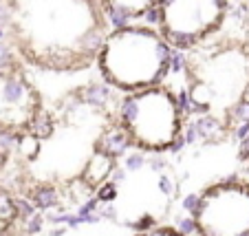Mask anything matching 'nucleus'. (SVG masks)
Returning <instances> with one entry per match:
<instances>
[{
	"mask_svg": "<svg viewBox=\"0 0 249 236\" xmlns=\"http://www.w3.org/2000/svg\"><path fill=\"white\" fill-rule=\"evenodd\" d=\"M148 163H150V168H152L155 172L165 170V165H168V163H165V159H159V157H152V159L148 161Z\"/></svg>",
	"mask_w": 249,
	"mask_h": 236,
	"instance_id": "obj_23",
	"label": "nucleus"
},
{
	"mask_svg": "<svg viewBox=\"0 0 249 236\" xmlns=\"http://www.w3.org/2000/svg\"><path fill=\"white\" fill-rule=\"evenodd\" d=\"M201 208H203V197H198V194H188V197L183 199V210L190 212L192 217H198Z\"/></svg>",
	"mask_w": 249,
	"mask_h": 236,
	"instance_id": "obj_13",
	"label": "nucleus"
},
{
	"mask_svg": "<svg viewBox=\"0 0 249 236\" xmlns=\"http://www.w3.org/2000/svg\"><path fill=\"white\" fill-rule=\"evenodd\" d=\"M159 190H161L163 194H172V192H174L172 179H170V177H165V175H161V177H159Z\"/></svg>",
	"mask_w": 249,
	"mask_h": 236,
	"instance_id": "obj_19",
	"label": "nucleus"
},
{
	"mask_svg": "<svg viewBox=\"0 0 249 236\" xmlns=\"http://www.w3.org/2000/svg\"><path fill=\"white\" fill-rule=\"evenodd\" d=\"M135 97L137 115L128 126L132 139L146 148H170L177 135H181L177 99L161 89L137 93Z\"/></svg>",
	"mask_w": 249,
	"mask_h": 236,
	"instance_id": "obj_1",
	"label": "nucleus"
},
{
	"mask_svg": "<svg viewBox=\"0 0 249 236\" xmlns=\"http://www.w3.org/2000/svg\"><path fill=\"white\" fill-rule=\"evenodd\" d=\"M99 214H102V218H110V221H117V212H115L110 205H106V208H104Z\"/></svg>",
	"mask_w": 249,
	"mask_h": 236,
	"instance_id": "obj_25",
	"label": "nucleus"
},
{
	"mask_svg": "<svg viewBox=\"0 0 249 236\" xmlns=\"http://www.w3.org/2000/svg\"><path fill=\"white\" fill-rule=\"evenodd\" d=\"M236 139H240V142H243V139H247L249 137V124H240L238 128H236Z\"/></svg>",
	"mask_w": 249,
	"mask_h": 236,
	"instance_id": "obj_24",
	"label": "nucleus"
},
{
	"mask_svg": "<svg viewBox=\"0 0 249 236\" xmlns=\"http://www.w3.org/2000/svg\"><path fill=\"white\" fill-rule=\"evenodd\" d=\"M130 142H132V135L128 128H124V126L110 128V130H106V135L99 139L97 150H102L104 155L113 157V159H119V157H124V152L128 150Z\"/></svg>",
	"mask_w": 249,
	"mask_h": 236,
	"instance_id": "obj_3",
	"label": "nucleus"
},
{
	"mask_svg": "<svg viewBox=\"0 0 249 236\" xmlns=\"http://www.w3.org/2000/svg\"><path fill=\"white\" fill-rule=\"evenodd\" d=\"M16 217V205L14 201L9 199V194L0 192V221H11V218Z\"/></svg>",
	"mask_w": 249,
	"mask_h": 236,
	"instance_id": "obj_11",
	"label": "nucleus"
},
{
	"mask_svg": "<svg viewBox=\"0 0 249 236\" xmlns=\"http://www.w3.org/2000/svg\"><path fill=\"white\" fill-rule=\"evenodd\" d=\"M161 40L150 31H139V29H126V31L115 33L108 40L106 47L115 49L119 53H126V60H108L102 62L104 66V75L110 82L124 86V89H137L141 84H152L155 80H159L163 75V71L155 69L150 64L139 62L137 55H143L146 51L155 49Z\"/></svg>",
	"mask_w": 249,
	"mask_h": 236,
	"instance_id": "obj_2",
	"label": "nucleus"
},
{
	"mask_svg": "<svg viewBox=\"0 0 249 236\" xmlns=\"http://www.w3.org/2000/svg\"><path fill=\"white\" fill-rule=\"evenodd\" d=\"M170 64H172V71H183V66H185V57L183 53H172L170 55Z\"/></svg>",
	"mask_w": 249,
	"mask_h": 236,
	"instance_id": "obj_18",
	"label": "nucleus"
},
{
	"mask_svg": "<svg viewBox=\"0 0 249 236\" xmlns=\"http://www.w3.org/2000/svg\"><path fill=\"white\" fill-rule=\"evenodd\" d=\"M115 170V161L113 157L104 155L102 150H97L93 155V159L89 161V168L84 172V183L86 185H97L104 179H110V172Z\"/></svg>",
	"mask_w": 249,
	"mask_h": 236,
	"instance_id": "obj_4",
	"label": "nucleus"
},
{
	"mask_svg": "<svg viewBox=\"0 0 249 236\" xmlns=\"http://www.w3.org/2000/svg\"><path fill=\"white\" fill-rule=\"evenodd\" d=\"M110 179H113L110 183H115V185L122 183V181L126 179V170H124V168H117V165H115V170L110 172Z\"/></svg>",
	"mask_w": 249,
	"mask_h": 236,
	"instance_id": "obj_22",
	"label": "nucleus"
},
{
	"mask_svg": "<svg viewBox=\"0 0 249 236\" xmlns=\"http://www.w3.org/2000/svg\"><path fill=\"white\" fill-rule=\"evenodd\" d=\"M64 227H55V230H51V236H64Z\"/></svg>",
	"mask_w": 249,
	"mask_h": 236,
	"instance_id": "obj_27",
	"label": "nucleus"
},
{
	"mask_svg": "<svg viewBox=\"0 0 249 236\" xmlns=\"http://www.w3.org/2000/svg\"><path fill=\"white\" fill-rule=\"evenodd\" d=\"M143 165H146V157L141 155V152H135V155H128L126 159H124V168H126V170H130V172L141 170Z\"/></svg>",
	"mask_w": 249,
	"mask_h": 236,
	"instance_id": "obj_14",
	"label": "nucleus"
},
{
	"mask_svg": "<svg viewBox=\"0 0 249 236\" xmlns=\"http://www.w3.org/2000/svg\"><path fill=\"white\" fill-rule=\"evenodd\" d=\"M185 146H188L185 137H183V135H177V139H174V142L170 144V152H181Z\"/></svg>",
	"mask_w": 249,
	"mask_h": 236,
	"instance_id": "obj_21",
	"label": "nucleus"
},
{
	"mask_svg": "<svg viewBox=\"0 0 249 236\" xmlns=\"http://www.w3.org/2000/svg\"><path fill=\"white\" fill-rule=\"evenodd\" d=\"M97 199L99 203H113L117 199V185L115 183H102L97 190Z\"/></svg>",
	"mask_w": 249,
	"mask_h": 236,
	"instance_id": "obj_12",
	"label": "nucleus"
},
{
	"mask_svg": "<svg viewBox=\"0 0 249 236\" xmlns=\"http://www.w3.org/2000/svg\"><path fill=\"white\" fill-rule=\"evenodd\" d=\"M18 150L24 159H33V157L38 155V137H33L31 132L20 137V144H18Z\"/></svg>",
	"mask_w": 249,
	"mask_h": 236,
	"instance_id": "obj_9",
	"label": "nucleus"
},
{
	"mask_svg": "<svg viewBox=\"0 0 249 236\" xmlns=\"http://www.w3.org/2000/svg\"><path fill=\"white\" fill-rule=\"evenodd\" d=\"M152 225H155V218H152V217H143V218H139V221H137L132 227H135V230H139V232H146L148 227H152Z\"/></svg>",
	"mask_w": 249,
	"mask_h": 236,
	"instance_id": "obj_20",
	"label": "nucleus"
},
{
	"mask_svg": "<svg viewBox=\"0 0 249 236\" xmlns=\"http://www.w3.org/2000/svg\"><path fill=\"white\" fill-rule=\"evenodd\" d=\"M29 130H31L33 137L47 139L49 135L53 132V122H51V117H49L47 113H38L36 117L31 119V124H29Z\"/></svg>",
	"mask_w": 249,
	"mask_h": 236,
	"instance_id": "obj_8",
	"label": "nucleus"
},
{
	"mask_svg": "<svg viewBox=\"0 0 249 236\" xmlns=\"http://www.w3.org/2000/svg\"><path fill=\"white\" fill-rule=\"evenodd\" d=\"M194 128H196L198 137L210 142V139H221L223 137V126L218 119L214 117H201L194 122Z\"/></svg>",
	"mask_w": 249,
	"mask_h": 236,
	"instance_id": "obj_6",
	"label": "nucleus"
},
{
	"mask_svg": "<svg viewBox=\"0 0 249 236\" xmlns=\"http://www.w3.org/2000/svg\"><path fill=\"white\" fill-rule=\"evenodd\" d=\"M14 205H16V214L24 221H29L31 217H36V205H33L31 199H24V197H18L14 199Z\"/></svg>",
	"mask_w": 249,
	"mask_h": 236,
	"instance_id": "obj_10",
	"label": "nucleus"
},
{
	"mask_svg": "<svg viewBox=\"0 0 249 236\" xmlns=\"http://www.w3.org/2000/svg\"><path fill=\"white\" fill-rule=\"evenodd\" d=\"M231 119H236V122H240V124H249V104L247 102L231 110Z\"/></svg>",
	"mask_w": 249,
	"mask_h": 236,
	"instance_id": "obj_16",
	"label": "nucleus"
},
{
	"mask_svg": "<svg viewBox=\"0 0 249 236\" xmlns=\"http://www.w3.org/2000/svg\"><path fill=\"white\" fill-rule=\"evenodd\" d=\"M42 223H44V217H40V214L31 217L27 221V232L29 234H40V232H42Z\"/></svg>",
	"mask_w": 249,
	"mask_h": 236,
	"instance_id": "obj_17",
	"label": "nucleus"
},
{
	"mask_svg": "<svg viewBox=\"0 0 249 236\" xmlns=\"http://www.w3.org/2000/svg\"><path fill=\"white\" fill-rule=\"evenodd\" d=\"M110 93L104 86H86V89H82L80 93V99L84 102V104H90V106H104L106 102H108Z\"/></svg>",
	"mask_w": 249,
	"mask_h": 236,
	"instance_id": "obj_7",
	"label": "nucleus"
},
{
	"mask_svg": "<svg viewBox=\"0 0 249 236\" xmlns=\"http://www.w3.org/2000/svg\"><path fill=\"white\" fill-rule=\"evenodd\" d=\"M240 157H243V159H249V137L240 142Z\"/></svg>",
	"mask_w": 249,
	"mask_h": 236,
	"instance_id": "obj_26",
	"label": "nucleus"
},
{
	"mask_svg": "<svg viewBox=\"0 0 249 236\" xmlns=\"http://www.w3.org/2000/svg\"><path fill=\"white\" fill-rule=\"evenodd\" d=\"M170 236H185V234H181V232H172V230H170Z\"/></svg>",
	"mask_w": 249,
	"mask_h": 236,
	"instance_id": "obj_28",
	"label": "nucleus"
},
{
	"mask_svg": "<svg viewBox=\"0 0 249 236\" xmlns=\"http://www.w3.org/2000/svg\"><path fill=\"white\" fill-rule=\"evenodd\" d=\"M29 199H31L33 205L40 210H51V208H55L57 201H60L57 190L53 188V185H38V188H33Z\"/></svg>",
	"mask_w": 249,
	"mask_h": 236,
	"instance_id": "obj_5",
	"label": "nucleus"
},
{
	"mask_svg": "<svg viewBox=\"0 0 249 236\" xmlns=\"http://www.w3.org/2000/svg\"><path fill=\"white\" fill-rule=\"evenodd\" d=\"M177 227H179L181 234H192V232L198 230V223L194 221V217H190V218H177Z\"/></svg>",
	"mask_w": 249,
	"mask_h": 236,
	"instance_id": "obj_15",
	"label": "nucleus"
}]
</instances>
